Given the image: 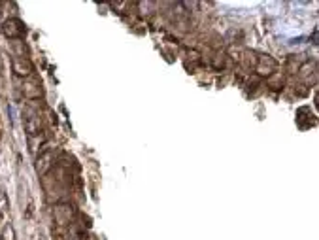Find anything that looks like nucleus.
I'll return each mask as SVG.
<instances>
[{"label":"nucleus","mask_w":319,"mask_h":240,"mask_svg":"<svg viewBox=\"0 0 319 240\" xmlns=\"http://www.w3.org/2000/svg\"><path fill=\"white\" fill-rule=\"evenodd\" d=\"M4 33H6V36H10V38H16V36L23 34L25 29H23V25H21L19 19H10V21H6V25H4Z\"/></svg>","instance_id":"nucleus-1"}]
</instances>
